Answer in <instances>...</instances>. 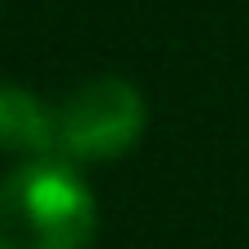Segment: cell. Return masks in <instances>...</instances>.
Instances as JSON below:
<instances>
[{
  "instance_id": "3957f363",
  "label": "cell",
  "mask_w": 249,
  "mask_h": 249,
  "mask_svg": "<svg viewBox=\"0 0 249 249\" xmlns=\"http://www.w3.org/2000/svg\"><path fill=\"white\" fill-rule=\"evenodd\" d=\"M0 153H18L22 162L57 153V109L22 83H0Z\"/></svg>"
},
{
  "instance_id": "7a4b0ae2",
  "label": "cell",
  "mask_w": 249,
  "mask_h": 249,
  "mask_svg": "<svg viewBox=\"0 0 249 249\" xmlns=\"http://www.w3.org/2000/svg\"><path fill=\"white\" fill-rule=\"evenodd\" d=\"M149 109L136 83L118 74L83 79L57 105V158L66 162H114L144 136Z\"/></svg>"
},
{
  "instance_id": "6da1fadb",
  "label": "cell",
  "mask_w": 249,
  "mask_h": 249,
  "mask_svg": "<svg viewBox=\"0 0 249 249\" xmlns=\"http://www.w3.org/2000/svg\"><path fill=\"white\" fill-rule=\"evenodd\" d=\"M96 197L66 158L18 162L0 179V249H88Z\"/></svg>"
}]
</instances>
